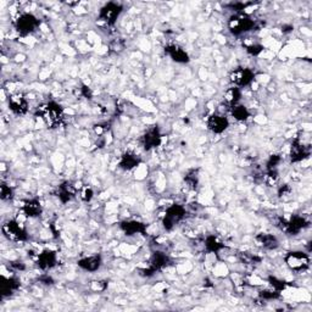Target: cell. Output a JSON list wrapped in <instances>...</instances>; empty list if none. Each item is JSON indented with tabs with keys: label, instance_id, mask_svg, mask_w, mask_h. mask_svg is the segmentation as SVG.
I'll return each mask as SVG.
<instances>
[{
	"label": "cell",
	"instance_id": "cell-22",
	"mask_svg": "<svg viewBox=\"0 0 312 312\" xmlns=\"http://www.w3.org/2000/svg\"><path fill=\"white\" fill-rule=\"evenodd\" d=\"M256 242L259 245H261L265 249H276L278 246V239L273 234L270 233H261L256 237Z\"/></svg>",
	"mask_w": 312,
	"mask_h": 312
},
{
	"label": "cell",
	"instance_id": "cell-7",
	"mask_svg": "<svg viewBox=\"0 0 312 312\" xmlns=\"http://www.w3.org/2000/svg\"><path fill=\"white\" fill-rule=\"evenodd\" d=\"M3 232L9 239L15 242H23L27 239V232L24 231L23 225L17 221H9L3 225Z\"/></svg>",
	"mask_w": 312,
	"mask_h": 312
},
{
	"label": "cell",
	"instance_id": "cell-24",
	"mask_svg": "<svg viewBox=\"0 0 312 312\" xmlns=\"http://www.w3.org/2000/svg\"><path fill=\"white\" fill-rule=\"evenodd\" d=\"M20 282L14 277H4L3 276L2 280V294L3 295H10L15 290H17Z\"/></svg>",
	"mask_w": 312,
	"mask_h": 312
},
{
	"label": "cell",
	"instance_id": "cell-6",
	"mask_svg": "<svg viewBox=\"0 0 312 312\" xmlns=\"http://www.w3.org/2000/svg\"><path fill=\"white\" fill-rule=\"evenodd\" d=\"M185 217V209L182 205L174 204V205L168 206L166 210L165 216L162 218L163 227L167 231H171L176 224L179 223Z\"/></svg>",
	"mask_w": 312,
	"mask_h": 312
},
{
	"label": "cell",
	"instance_id": "cell-25",
	"mask_svg": "<svg viewBox=\"0 0 312 312\" xmlns=\"http://www.w3.org/2000/svg\"><path fill=\"white\" fill-rule=\"evenodd\" d=\"M205 248L210 252H218L221 249L224 248V244L220 242L217 237L209 236L205 240Z\"/></svg>",
	"mask_w": 312,
	"mask_h": 312
},
{
	"label": "cell",
	"instance_id": "cell-14",
	"mask_svg": "<svg viewBox=\"0 0 312 312\" xmlns=\"http://www.w3.org/2000/svg\"><path fill=\"white\" fill-rule=\"evenodd\" d=\"M308 155H310V149L307 145L296 139L292 145V149H290V160L293 162H300Z\"/></svg>",
	"mask_w": 312,
	"mask_h": 312
},
{
	"label": "cell",
	"instance_id": "cell-3",
	"mask_svg": "<svg viewBox=\"0 0 312 312\" xmlns=\"http://www.w3.org/2000/svg\"><path fill=\"white\" fill-rule=\"evenodd\" d=\"M15 27L21 36H30L39 27V20L33 14L23 12L15 21Z\"/></svg>",
	"mask_w": 312,
	"mask_h": 312
},
{
	"label": "cell",
	"instance_id": "cell-15",
	"mask_svg": "<svg viewBox=\"0 0 312 312\" xmlns=\"http://www.w3.org/2000/svg\"><path fill=\"white\" fill-rule=\"evenodd\" d=\"M77 265H78V267H81L82 270L87 272H95L101 267L103 261H101L100 255H91L82 258L81 260H78V262H77Z\"/></svg>",
	"mask_w": 312,
	"mask_h": 312
},
{
	"label": "cell",
	"instance_id": "cell-13",
	"mask_svg": "<svg viewBox=\"0 0 312 312\" xmlns=\"http://www.w3.org/2000/svg\"><path fill=\"white\" fill-rule=\"evenodd\" d=\"M56 261H58L56 252L49 249L43 250L41 254L38 255V259H37V264H38V266L44 271L51 270V268L56 265Z\"/></svg>",
	"mask_w": 312,
	"mask_h": 312
},
{
	"label": "cell",
	"instance_id": "cell-4",
	"mask_svg": "<svg viewBox=\"0 0 312 312\" xmlns=\"http://www.w3.org/2000/svg\"><path fill=\"white\" fill-rule=\"evenodd\" d=\"M41 116L50 127H56L64 119V111L61 106L54 101L45 104L41 110Z\"/></svg>",
	"mask_w": 312,
	"mask_h": 312
},
{
	"label": "cell",
	"instance_id": "cell-1",
	"mask_svg": "<svg viewBox=\"0 0 312 312\" xmlns=\"http://www.w3.org/2000/svg\"><path fill=\"white\" fill-rule=\"evenodd\" d=\"M255 22L245 12H236L228 21V29L234 36H240L254 29Z\"/></svg>",
	"mask_w": 312,
	"mask_h": 312
},
{
	"label": "cell",
	"instance_id": "cell-19",
	"mask_svg": "<svg viewBox=\"0 0 312 312\" xmlns=\"http://www.w3.org/2000/svg\"><path fill=\"white\" fill-rule=\"evenodd\" d=\"M42 211H43V208L38 200L33 199V200H29V202L24 203L23 214L26 216H29V217H38V216L42 215Z\"/></svg>",
	"mask_w": 312,
	"mask_h": 312
},
{
	"label": "cell",
	"instance_id": "cell-20",
	"mask_svg": "<svg viewBox=\"0 0 312 312\" xmlns=\"http://www.w3.org/2000/svg\"><path fill=\"white\" fill-rule=\"evenodd\" d=\"M240 99H242V89L238 87H231L224 92V101L228 107L233 106V105L239 104Z\"/></svg>",
	"mask_w": 312,
	"mask_h": 312
},
{
	"label": "cell",
	"instance_id": "cell-16",
	"mask_svg": "<svg viewBox=\"0 0 312 312\" xmlns=\"http://www.w3.org/2000/svg\"><path fill=\"white\" fill-rule=\"evenodd\" d=\"M166 52L168 54V56L178 64H185L189 61V55L185 51L184 48H182L178 44H171L166 48Z\"/></svg>",
	"mask_w": 312,
	"mask_h": 312
},
{
	"label": "cell",
	"instance_id": "cell-23",
	"mask_svg": "<svg viewBox=\"0 0 312 312\" xmlns=\"http://www.w3.org/2000/svg\"><path fill=\"white\" fill-rule=\"evenodd\" d=\"M230 112L234 120H237V121H240V122L246 121V120L250 117V112H249L248 107H245L242 104H237V105H233V106H231Z\"/></svg>",
	"mask_w": 312,
	"mask_h": 312
},
{
	"label": "cell",
	"instance_id": "cell-28",
	"mask_svg": "<svg viewBox=\"0 0 312 312\" xmlns=\"http://www.w3.org/2000/svg\"><path fill=\"white\" fill-rule=\"evenodd\" d=\"M79 196H81V199L84 203H89L93 199V196H94V191H93L91 187L86 185V187H83L81 191H79Z\"/></svg>",
	"mask_w": 312,
	"mask_h": 312
},
{
	"label": "cell",
	"instance_id": "cell-18",
	"mask_svg": "<svg viewBox=\"0 0 312 312\" xmlns=\"http://www.w3.org/2000/svg\"><path fill=\"white\" fill-rule=\"evenodd\" d=\"M76 196V188L70 183H64L59 187L58 197L61 200V203L66 204L70 203L73 197Z\"/></svg>",
	"mask_w": 312,
	"mask_h": 312
},
{
	"label": "cell",
	"instance_id": "cell-8",
	"mask_svg": "<svg viewBox=\"0 0 312 312\" xmlns=\"http://www.w3.org/2000/svg\"><path fill=\"white\" fill-rule=\"evenodd\" d=\"M122 12V6L117 3H107L100 9L99 18L106 24H114Z\"/></svg>",
	"mask_w": 312,
	"mask_h": 312
},
{
	"label": "cell",
	"instance_id": "cell-2",
	"mask_svg": "<svg viewBox=\"0 0 312 312\" xmlns=\"http://www.w3.org/2000/svg\"><path fill=\"white\" fill-rule=\"evenodd\" d=\"M284 261H286V265L289 267V270L294 271L296 273L304 272L310 266V256L305 251H290L287 254Z\"/></svg>",
	"mask_w": 312,
	"mask_h": 312
},
{
	"label": "cell",
	"instance_id": "cell-12",
	"mask_svg": "<svg viewBox=\"0 0 312 312\" xmlns=\"http://www.w3.org/2000/svg\"><path fill=\"white\" fill-rule=\"evenodd\" d=\"M9 107L16 115H24L29 110V101L24 98V95L17 93L9 98Z\"/></svg>",
	"mask_w": 312,
	"mask_h": 312
},
{
	"label": "cell",
	"instance_id": "cell-10",
	"mask_svg": "<svg viewBox=\"0 0 312 312\" xmlns=\"http://www.w3.org/2000/svg\"><path fill=\"white\" fill-rule=\"evenodd\" d=\"M161 141H162V137L161 134H160L159 128L156 127L148 129V131L145 132V134L141 137V143H143L145 150L155 149V148H157L160 144H161Z\"/></svg>",
	"mask_w": 312,
	"mask_h": 312
},
{
	"label": "cell",
	"instance_id": "cell-27",
	"mask_svg": "<svg viewBox=\"0 0 312 312\" xmlns=\"http://www.w3.org/2000/svg\"><path fill=\"white\" fill-rule=\"evenodd\" d=\"M0 195H2V199L6 202V200H11L12 196H14V191H12V188L9 184L3 183L2 187H0Z\"/></svg>",
	"mask_w": 312,
	"mask_h": 312
},
{
	"label": "cell",
	"instance_id": "cell-9",
	"mask_svg": "<svg viewBox=\"0 0 312 312\" xmlns=\"http://www.w3.org/2000/svg\"><path fill=\"white\" fill-rule=\"evenodd\" d=\"M230 127V120L223 114H212L208 119V128L212 133L221 134Z\"/></svg>",
	"mask_w": 312,
	"mask_h": 312
},
{
	"label": "cell",
	"instance_id": "cell-30",
	"mask_svg": "<svg viewBox=\"0 0 312 312\" xmlns=\"http://www.w3.org/2000/svg\"><path fill=\"white\" fill-rule=\"evenodd\" d=\"M246 51L249 52L250 55H252V56H258V55H260L262 51H264V46L260 44H251L246 46Z\"/></svg>",
	"mask_w": 312,
	"mask_h": 312
},
{
	"label": "cell",
	"instance_id": "cell-11",
	"mask_svg": "<svg viewBox=\"0 0 312 312\" xmlns=\"http://www.w3.org/2000/svg\"><path fill=\"white\" fill-rule=\"evenodd\" d=\"M307 220L304 216L294 215L284 222V231L289 234H298L307 225Z\"/></svg>",
	"mask_w": 312,
	"mask_h": 312
},
{
	"label": "cell",
	"instance_id": "cell-26",
	"mask_svg": "<svg viewBox=\"0 0 312 312\" xmlns=\"http://www.w3.org/2000/svg\"><path fill=\"white\" fill-rule=\"evenodd\" d=\"M185 182L188 183V187L195 189L197 182H199V176H197V172L195 169H191L189 174L185 176Z\"/></svg>",
	"mask_w": 312,
	"mask_h": 312
},
{
	"label": "cell",
	"instance_id": "cell-5",
	"mask_svg": "<svg viewBox=\"0 0 312 312\" xmlns=\"http://www.w3.org/2000/svg\"><path fill=\"white\" fill-rule=\"evenodd\" d=\"M230 79L234 87L242 89L244 87H248L254 82L255 73L254 71L248 69V67H237L231 72Z\"/></svg>",
	"mask_w": 312,
	"mask_h": 312
},
{
	"label": "cell",
	"instance_id": "cell-29",
	"mask_svg": "<svg viewBox=\"0 0 312 312\" xmlns=\"http://www.w3.org/2000/svg\"><path fill=\"white\" fill-rule=\"evenodd\" d=\"M260 296L264 300H273V299H277L279 296V292L276 289H265L260 293Z\"/></svg>",
	"mask_w": 312,
	"mask_h": 312
},
{
	"label": "cell",
	"instance_id": "cell-21",
	"mask_svg": "<svg viewBox=\"0 0 312 312\" xmlns=\"http://www.w3.org/2000/svg\"><path fill=\"white\" fill-rule=\"evenodd\" d=\"M122 231L127 236H134L137 233H143L145 231V225L138 221H125L121 223Z\"/></svg>",
	"mask_w": 312,
	"mask_h": 312
},
{
	"label": "cell",
	"instance_id": "cell-17",
	"mask_svg": "<svg viewBox=\"0 0 312 312\" xmlns=\"http://www.w3.org/2000/svg\"><path fill=\"white\" fill-rule=\"evenodd\" d=\"M139 163H140V159L138 155H135L134 153H126L120 160V167L126 169V171H131V169L138 167Z\"/></svg>",
	"mask_w": 312,
	"mask_h": 312
}]
</instances>
